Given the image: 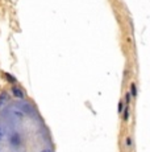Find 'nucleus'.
<instances>
[{
    "instance_id": "obj_1",
    "label": "nucleus",
    "mask_w": 150,
    "mask_h": 152,
    "mask_svg": "<svg viewBox=\"0 0 150 152\" xmlns=\"http://www.w3.org/2000/svg\"><path fill=\"white\" fill-rule=\"evenodd\" d=\"M12 93L17 98H24V91L21 89H19V87H12Z\"/></svg>"
},
{
    "instance_id": "obj_2",
    "label": "nucleus",
    "mask_w": 150,
    "mask_h": 152,
    "mask_svg": "<svg viewBox=\"0 0 150 152\" xmlns=\"http://www.w3.org/2000/svg\"><path fill=\"white\" fill-rule=\"evenodd\" d=\"M11 143H12L15 147H17V145L20 144V136L17 135V134H13V135L11 136Z\"/></svg>"
},
{
    "instance_id": "obj_3",
    "label": "nucleus",
    "mask_w": 150,
    "mask_h": 152,
    "mask_svg": "<svg viewBox=\"0 0 150 152\" xmlns=\"http://www.w3.org/2000/svg\"><path fill=\"white\" fill-rule=\"evenodd\" d=\"M131 93H132V95H133V97L137 95V89H136V85L134 83L131 85Z\"/></svg>"
},
{
    "instance_id": "obj_4",
    "label": "nucleus",
    "mask_w": 150,
    "mask_h": 152,
    "mask_svg": "<svg viewBox=\"0 0 150 152\" xmlns=\"http://www.w3.org/2000/svg\"><path fill=\"white\" fill-rule=\"evenodd\" d=\"M4 75H5V78H7V80H8V81H9V82H11V83H15V81H16V80H15V78H13V77H12V75H9V74H8V73H5V74H4Z\"/></svg>"
},
{
    "instance_id": "obj_5",
    "label": "nucleus",
    "mask_w": 150,
    "mask_h": 152,
    "mask_svg": "<svg viewBox=\"0 0 150 152\" xmlns=\"http://www.w3.org/2000/svg\"><path fill=\"white\" fill-rule=\"evenodd\" d=\"M5 101H7V95H5V94L0 95V107H1V104H4Z\"/></svg>"
},
{
    "instance_id": "obj_6",
    "label": "nucleus",
    "mask_w": 150,
    "mask_h": 152,
    "mask_svg": "<svg viewBox=\"0 0 150 152\" xmlns=\"http://www.w3.org/2000/svg\"><path fill=\"white\" fill-rule=\"evenodd\" d=\"M128 116H129V110H125V115H124V121H128Z\"/></svg>"
},
{
    "instance_id": "obj_7",
    "label": "nucleus",
    "mask_w": 150,
    "mask_h": 152,
    "mask_svg": "<svg viewBox=\"0 0 150 152\" xmlns=\"http://www.w3.org/2000/svg\"><path fill=\"white\" fill-rule=\"evenodd\" d=\"M117 109H119V113L123 111V102H119V107H117Z\"/></svg>"
},
{
    "instance_id": "obj_8",
    "label": "nucleus",
    "mask_w": 150,
    "mask_h": 152,
    "mask_svg": "<svg viewBox=\"0 0 150 152\" xmlns=\"http://www.w3.org/2000/svg\"><path fill=\"white\" fill-rule=\"evenodd\" d=\"M125 98H126V102H131V94H129V93H126V95H125Z\"/></svg>"
},
{
    "instance_id": "obj_9",
    "label": "nucleus",
    "mask_w": 150,
    "mask_h": 152,
    "mask_svg": "<svg viewBox=\"0 0 150 152\" xmlns=\"http://www.w3.org/2000/svg\"><path fill=\"white\" fill-rule=\"evenodd\" d=\"M126 144H128V147H131V145H132V140H131V138H126Z\"/></svg>"
},
{
    "instance_id": "obj_10",
    "label": "nucleus",
    "mask_w": 150,
    "mask_h": 152,
    "mask_svg": "<svg viewBox=\"0 0 150 152\" xmlns=\"http://www.w3.org/2000/svg\"><path fill=\"white\" fill-rule=\"evenodd\" d=\"M0 139H3V131L0 130Z\"/></svg>"
},
{
    "instance_id": "obj_11",
    "label": "nucleus",
    "mask_w": 150,
    "mask_h": 152,
    "mask_svg": "<svg viewBox=\"0 0 150 152\" xmlns=\"http://www.w3.org/2000/svg\"><path fill=\"white\" fill-rule=\"evenodd\" d=\"M41 152H51L50 150H44V151H41Z\"/></svg>"
}]
</instances>
